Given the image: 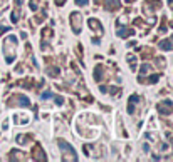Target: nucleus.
Listing matches in <instances>:
<instances>
[{"label": "nucleus", "instance_id": "f257e3e1", "mask_svg": "<svg viewBox=\"0 0 173 162\" xmlns=\"http://www.w3.org/2000/svg\"><path fill=\"white\" fill-rule=\"evenodd\" d=\"M59 146H61V149L66 152V159H67V161H72V159H76V152H74V149L69 146L67 142L61 141V142H59Z\"/></svg>", "mask_w": 173, "mask_h": 162}, {"label": "nucleus", "instance_id": "f03ea898", "mask_svg": "<svg viewBox=\"0 0 173 162\" xmlns=\"http://www.w3.org/2000/svg\"><path fill=\"white\" fill-rule=\"evenodd\" d=\"M158 109L161 110V112H165L166 109H172V104H170V102H166V104H160L158 105Z\"/></svg>", "mask_w": 173, "mask_h": 162}, {"label": "nucleus", "instance_id": "7ed1b4c3", "mask_svg": "<svg viewBox=\"0 0 173 162\" xmlns=\"http://www.w3.org/2000/svg\"><path fill=\"white\" fill-rule=\"evenodd\" d=\"M136 100H138V97H136V95H133V97H131V104H136ZM130 112H133V105L130 107Z\"/></svg>", "mask_w": 173, "mask_h": 162}, {"label": "nucleus", "instance_id": "20e7f679", "mask_svg": "<svg viewBox=\"0 0 173 162\" xmlns=\"http://www.w3.org/2000/svg\"><path fill=\"white\" fill-rule=\"evenodd\" d=\"M76 2H77L79 5H86L88 4V0H76Z\"/></svg>", "mask_w": 173, "mask_h": 162}]
</instances>
